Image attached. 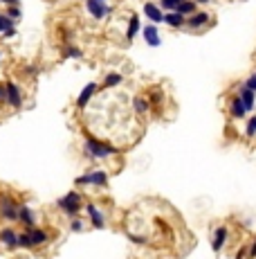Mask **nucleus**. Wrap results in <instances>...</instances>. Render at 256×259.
I'll return each mask as SVG.
<instances>
[{"label": "nucleus", "mask_w": 256, "mask_h": 259, "mask_svg": "<svg viewBox=\"0 0 256 259\" xmlns=\"http://www.w3.org/2000/svg\"><path fill=\"white\" fill-rule=\"evenodd\" d=\"M83 228H86V223H83V221L79 219V216H72V223H70V230H72V232H81Z\"/></svg>", "instance_id": "29"}, {"label": "nucleus", "mask_w": 256, "mask_h": 259, "mask_svg": "<svg viewBox=\"0 0 256 259\" xmlns=\"http://www.w3.org/2000/svg\"><path fill=\"white\" fill-rule=\"evenodd\" d=\"M86 212H88V216H90L92 228L103 230V225H106V219H103V212L99 210V207L95 205V203H88V205H86Z\"/></svg>", "instance_id": "13"}, {"label": "nucleus", "mask_w": 256, "mask_h": 259, "mask_svg": "<svg viewBox=\"0 0 256 259\" xmlns=\"http://www.w3.org/2000/svg\"><path fill=\"white\" fill-rule=\"evenodd\" d=\"M2 36H5V39H14V36H16V27H11V30L2 32Z\"/></svg>", "instance_id": "31"}, {"label": "nucleus", "mask_w": 256, "mask_h": 259, "mask_svg": "<svg viewBox=\"0 0 256 259\" xmlns=\"http://www.w3.org/2000/svg\"><path fill=\"white\" fill-rule=\"evenodd\" d=\"M18 248H27V250H29V248H34L27 232H20V235H18Z\"/></svg>", "instance_id": "28"}, {"label": "nucleus", "mask_w": 256, "mask_h": 259, "mask_svg": "<svg viewBox=\"0 0 256 259\" xmlns=\"http://www.w3.org/2000/svg\"><path fill=\"white\" fill-rule=\"evenodd\" d=\"M61 57H63V59H83V50L79 48V45L68 43V45H63Z\"/></svg>", "instance_id": "21"}, {"label": "nucleus", "mask_w": 256, "mask_h": 259, "mask_svg": "<svg viewBox=\"0 0 256 259\" xmlns=\"http://www.w3.org/2000/svg\"><path fill=\"white\" fill-rule=\"evenodd\" d=\"M247 255H250V257H252V259H254V257H256V239H254V244H252V246H250V250H247Z\"/></svg>", "instance_id": "33"}, {"label": "nucleus", "mask_w": 256, "mask_h": 259, "mask_svg": "<svg viewBox=\"0 0 256 259\" xmlns=\"http://www.w3.org/2000/svg\"><path fill=\"white\" fill-rule=\"evenodd\" d=\"M243 86H247L250 90H254V93H256V70L245 79V81H243Z\"/></svg>", "instance_id": "30"}, {"label": "nucleus", "mask_w": 256, "mask_h": 259, "mask_svg": "<svg viewBox=\"0 0 256 259\" xmlns=\"http://www.w3.org/2000/svg\"><path fill=\"white\" fill-rule=\"evenodd\" d=\"M140 30H142L140 14H131V16H128V25H126V41H128V43H133V41H135V36L140 34Z\"/></svg>", "instance_id": "14"}, {"label": "nucleus", "mask_w": 256, "mask_h": 259, "mask_svg": "<svg viewBox=\"0 0 256 259\" xmlns=\"http://www.w3.org/2000/svg\"><path fill=\"white\" fill-rule=\"evenodd\" d=\"M18 221L25 225V228H32V225L36 223V216H34V212H32V207L18 205Z\"/></svg>", "instance_id": "19"}, {"label": "nucleus", "mask_w": 256, "mask_h": 259, "mask_svg": "<svg viewBox=\"0 0 256 259\" xmlns=\"http://www.w3.org/2000/svg\"><path fill=\"white\" fill-rule=\"evenodd\" d=\"M227 111H229V115H232V120H247V115H250V113L245 111V106H243V102H241L238 95H234V97L229 99Z\"/></svg>", "instance_id": "12"}, {"label": "nucleus", "mask_w": 256, "mask_h": 259, "mask_svg": "<svg viewBox=\"0 0 256 259\" xmlns=\"http://www.w3.org/2000/svg\"><path fill=\"white\" fill-rule=\"evenodd\" d=\"M184 16L182 14H178V11H164V18H162V23L164 25H169L171 30H184Z\"/></svg>", "instance_id": "16"}, {"label": "nucleus", "mask_w": 256, "mask_h": 259, "mask_svg": "<svg viewBox=\"0 0 256 259\" xmlns=\"http://www.w3.org/2000/svg\"><path fill=\"white\" fill-rule=\"evenodd\" d=\"M0 104H5V83H0Z\"/></svg>", "instance_id": "34"}, {"label": "nucleus", "mask_w": 256, "mask_h": 259, "mask_svg": "<svg viewBox=\"0 0 256 259\" xmlns=\"http://www.w3.org/2000/svg\"><path fill=\"white\" fill-rule=\"evenodd\" d=\"M25 232L29 235V239H32V246H43V244H48V239H50V235L45 232V230H41V228H36V225H32V228H25Z\"/></svg>", "instance_id": "17"}, {"label": "nucleus", "mask_w": 256, "mask_h": 259, "mask_svg": "<svg viewBox=\"0 0 256 259\" xmlns=\"http://www.w3.org/2000/svg\"><path fill=\"white\" fill-rule=\"evenodd\" d=\"M211 14H209L207 9H198L194 11L191 16H187V20H184V27L191 32H200V30H207L209 25H211Z\"/></svg>", "instance_id": "3"}, {"label": "nucleus", "mask_w": 256, "mask_h": 259, "mask_svg": "<svg viewBox=\"0 0 256 259\" xmlns=\"http://www.w3.org/2000/svg\"><path fill=\"white\" fill-rule=\"evenodd\" d=\"M102 2H108V0H102Z\"/></svg>", "instance_id": "36"}, {"label": "nucleus", "mask_w": 256, "mask_h": 259, "mask_svg": "<svg viewBox=\"0 0 256 259\" xmlns=\"http://www.w3.org/2000/svg\"><path fill=\"white\" fill-rule=\"evenodd\" d=\"M245 135L247 137H256V115H252L245 122Z\"/></svg>", "instance_id": "25"}, {"label": "nucleus", "mask_w": 256, "mask_h": 259, "mask_svg": "<svg viewBox=\"0 0 256 259\" xmlns=\"http://www.w3.org/2000/svg\"><path fill=\"white\" fill-rule=\"evenodd\" d=\"M99 90V83L97 81H90V83H86L83 86V90L79 93V97H77V108H86L88 104H90V99L95 97V93Z\"/></svg>", "instance_id": "11"}, {"label": "nucleus", "mask_w": 256, "mask_h": 259, "mask_svg": "<svg viewBox=\"0 0 256 259\" xmlns=\"http://www.w3.org/2000/svg\"><path fill=\"white\" fill-rule=\"evenodd\" d=\"M56 205L61 207L70 219H72V216H79V212H81V194H79V192H68L63 198L56 200Z\"/></svg>", "instance_id": "2"}, {"label": "nucleus", "mask_w": 256, "mask_h": 259, "mask_svg": "<svg viewBox=\"0 0 256 259\" xmlns=\"http://www.w3.org/2000/svg\"><path fill=\"white\" fill-rule=\"evenodd\" d=\"M0 244H5L9 250L18 248V232L14 228H2L0 230Z\"/></svg>", "instance_id": "15"}, {"label": "nucleus", "mask_w": 256, "mask_h": 259, "mask_svg": "<svg viewBox=\"0 0 256 259\" xmlns=\"http://www.w3.org/2000/svg\"><path fill=\"white\" fill-rule=\"evenodd\" d=\"M236 95L241 97V102H243V106H245L247 113H252L256 108V93H254V90H250L247 86L238 83V86H236Z\"/></svg>", "instance_id": "9"}, {"label": "nucleus", "mask_w": 256, "mask_h": 259, "mask_svg": "<svg viewBox=\"0 0 256 259\" xmlns=\"http://www.w3.org/2000/svg\"><path fill=\"white\" fill-rule=\"evenodd\" d=\"M180 2H182V0H159L157 5H159V9L162 11H171V9H175Z\"/></svg>", "instance_id": "26"}, {"label": "nucleus", "mask_w": 256, "mask_h": 259, "mask_svg": "<svg viewBox=\"0 0 256 259\" xmlns=\"http://www.w3.org/2000/svg\"><path fill=\"white\" fill-rule=\"evenodd\" d=\"M83 153H86L90 160H108V158L117 156L119 149L108 144V142H103V140H99V137H95V135H86L83 137Z\"/></svg>", "instance_id": "1"}, {"label": "nucleus", "mask_w": 256, "mask_h": 259, "mask_svg": "<svg viewBox=\"0 0 256 259\" xmlns=\"http://www.w3.org/2000/svg\"><path fill=\"white\" fill-rule=\"evenodd\" d=\"M86 11L90 14L92 20H106L112 14V7L102 0H86Z\"/></svg>", "instance_id": "5"}, {"label": "nucleus", "mask_w": 256, "mask_h": 259, "mask_svg": "<svg viewBox=\"0 0 256 259\" xmlns=\"http://www.w3.org/2000/svg\"><path fill=\"white\" fill-rule=\"evenodd\" d=\"M142 11H144V16L153 25H159V23H162V18H164V11L159 9V5H157V2H153V0H146L144 7H142Z\"/></svg>", "instance_id": "10"}, {"label": "nucleus", "mask_w": 256, "mask_h": 259, "mask_svg": "<svg viewBox=\"0 0 256 259\" xmlns=\"http://www.w3.org/2000/svg\"><path fill=\"white\" fill-rule=\"evenodd\" d=\"M7 16H9L11 20H20V16H23V11H20V5H11V7H7V11H5Z\"/></svg>", "instance_id": "27"}, {"label": "nucleus", "mask_w": 256, "mask_h": 259, "mask_svg": "<svg viewBox=\"0 0 256 259\" xmlns=\"http://www.w3.org/2000/svg\"><path fill=\"white\" fill-rule=\"evenodd\" d=\"M0 59H2V54H0Z\"/></svg>", "instance_id": "37"}, {"label": "nucleus", "mask_w": 256, "mask_h": 259, "mask_svg": "<svg viewBox=\"0 0 256 259\" xmlns=\"http://www.w3.org/2000/svg\"><path fill=\"white\" fill-rule=\"evenodd\" d=\"M5 7H11V5H20V0H0Z\"/></svg>", "instance_id": "32"}, {"label": "nucleus", "mask_w": 256, "mask_h": 259, "mask_svg": "<svg viewBox=\"0 0 256 259\" xmlns=\"http://www.w3.org/2000/svg\"><path fill=\"white\" fill-rule=\"evenodd\" d=\"M0 216L5 221H18V205L9 196H0Z\"/></svg>", "instance_id": "8"}, {"label": "nucleus", "mask_w": 256, "mask_h": 259, "mask_svg": "<svg viewBox=\"0 0 256 259\" xmlns=\"http://www.w3.org/2000/svg\"><path fill=\"white\" fill-rule=\"evenodd\" d=\"M74 183H77L79 187H86V185L106 187L108 185V171L106 169H92V171H88L86 176H79Z\"/></svg>", "instance_id": "4"}, {"label": "nucleus", "mask_w": 256, "mask_h": 259, "mask_svg": "<svg viewBox=\"0 0 256 259\" xmlns=\"http://www.w3.org/2000/svg\"><path fill=\"white\" fill-rule=\"evenodd\" d=\"M5 104L11 106L14 111H20L23 108V90L16 81H7L5 83Z\"/></svg>", "instance_id": "6"}, {"label": "nucleus", "mask_w": 256, "mask_h": 259, "mask_svg": "<svg viewBox=\"0 0 256 259\" xmlns=\"http://www.w3.org/2000/svg\"><path fill=\"white\" fill-rule=\"evenodd\" d=\"M133 111L137 115H146V113H151V102L142 95H137V97H133Z\"/></svg>", "instance_id": "22"}, {"label": "nucleus", "mask_w": 256, "mask_h": 259, "mask_svg": "<svg viewBox=\"0 0 256 259\" xmlns=\"http://www.w3.org/2000/svg\"><path fill=\"white\" fill-rule=\"evenodd\" d=\"M11 27H16V20H11L7 14H0V34L7 30H11Z\"/></svg>", "instance_id": "24"}, {"label": "nucleus", "mask_w": 256, "mask_h": 259, "mask_svg": "<svg viewBox=\"0 0 256 259\" xmlns=\"http://www.w3.org/2000/svg\"><path fill=\"white\" fill-rule=\"evenodd\" d=\"M227 237H229V230H227V225H218L216 230H213V253H220L222 250V246H225V241H227Z\"/></svg>", "instance_id": "18"}, {"label": "nucleus", "mask_w": 256, "mask_h": 259, "mask_svg": "<svg viewBox=\"0 0 256 259\" xmlns=\"http://www.w3.org/2000/svg\"><path fill=\"white\" fill-rule=\"evenodd\" d=\"M198 9H200V7L196 5L194 0H182V2H180V5L175 7L173 11H178V14H182L184 18H187V16H191V14H194V11H198Z\"/></svg>", "instance_id": "23"}, {"label": "nucleus", "mask_w": 256, "mask_h": 259, "mask_svg": "<svg viewBox=\"0 0 256 259\" xmlns=\"http://www.w3.org/2000/svg\"><path fill=\"white\" fill-rule=\"evenodd\" d=\"M140 34L144 36V43L149 45V48H159L162 45V36H159V27L153 23H149L146 27H142Z\"/></svg>", "instance_id": "7"}, {"label": "nucleus", "mask_w": 256, "mask_h": 259, "mask_svg": "<svg viewBox=\"0 0 256 259\" xmlns=\"http://www.w3.org/2000/svg\"><path fill=\"white\" fill-rule=\"evenodd\" d=\"M121 83H124V74L112 70V72H108L106 77H103L102 88H117V86H121Z\"/></svg>", "instance_id": "20"}, {"label": "nucleus", "mask_w": 256, "mask_h": 259, "mask_svg": "<svg viewBox=\"0 0 256 259\" xmlns=\"http://www.w3.org/2000/svg\"><path fill=\"white\" fill-rule=\"evenodd\" d=\"M245 255H247V250H245V248H241V250H238V255H236V259H243Z\"/></svg>", "instance_id": "35"}]
</instances>
